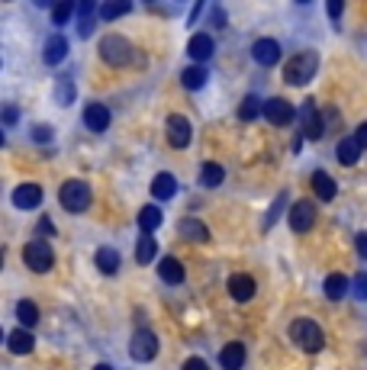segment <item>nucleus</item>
Segmentation results:
<instances>
[{
	"mask_svg": "<svg viewBox=\"0 0 367 370\" xmlns=\"http://www.w3.org/2000/svg\"><path fill=\"white\" fill-rule=\"evenodd\" d=\"M316 71H319V55L316 52H297L283 65V81L290 87H303V84H310L316 77Z\"/></svg>",
	"mask_w": 367,
	"mask_h": 370,
	"instance_id": "1",
	"label": "nucleus"
},
{
	"mask_svg": "<svg viewBox=\"0 0 367 370\" xmlns=\"http://www.w3.org/2000/svg\"><path fill=\"white\" fill-rule=\"evenodd\" d=\"M290 338L297 348H303L306 354H316L322 351V344H326V335H322V325L312 322V319H297L290 325Z\"/></svg>",
	"mask_w": 367,
	"mask_h": 370,
	"instance_id": "2",
	"label": "nucleus"
},
{
	"mask_svg": "<svg viewBox=\"0 0 367 370\" xmlns=\"http://www.w3.org/2000/svg\"><path fill=\"white\" fill-rule=\"evenodd\" d=\"M58 200H62V206H65L68 213H84L87 206H91V187H87V181H65L62 184V190H58Z\"/></svg>",
	"mask_w": 367,
	"mask_h": 370,
	"instance_id": "3",
	"label": "nucleus"
},
{
	"mask_svg": "<svg viewBox=\"0 0 367 370\" xmlns=\"http://www.w3.org/2000/svg\"><path fill=\"white\" fill-rule=\"evenodd\" d=\"M97 52H100V58H104L106 65H113V68H126L132 62V42L122 36H104Z\"/></svg>",
	"mask_w": 367,
	"mask_h": 370,
	"instance_id": "4",
	"label": "nucleus"
},
{
	"mask_svg": "<svg viewBox=\"0 0 367 370\" xmlns=\"http://www.w3.org/2000/svg\"><path fill=\"white\" fill-rule=\"evenodd\" d=\"M23 261H26L29 270H36V274H46V270H52V264H55V255H52V245L42 239L29 241L26 248H23Z\"/></svg>",
	"mask_w": 367,
	"mask_h": 370,
	"instance_id": "5",
	"label": "nucleus"
},
{
	"mask_svg": "<svg viewBox=\"0 0 367 370\" xmlns=\"http://www.w3.org/2000/svg\"><path fill=\"white\" fill-rule=\"evenodd\" d=\"M129 354H132V361H139V364L155 361V354H158V338H155V332L139 329V332L129 338Z\"/></svg>",
	"mask_w": 367,
	"mask_h": 370,
	"instance_id": "6",
	"label": "nucleus"
},
{
	"mask_svg": "<svg viewBox=\"0 0 367 370\" xmlns=\"http://www.w3.org/2000/svg\"><path fill=\"white\" fill-rule=\"evenodd\" d=\"M300 122H303V139H310V142L322 139V132H326V122H322V116H319V110H316V103H312V100H303V107H300Z\"/></svg>",
	"mask_w": 367,
	"mask_h": 370,
	"instance_id": "7",
	"label": "nucleus"
},
{
	"mask_svg": "<svg viewBox=\"0 0 367 370\" xmlns=\"http://www.w3.org/2000/svg\"><path fill=\"white\" fill-rule=\"evenodd\" d=\"M164 129H168V142H171L174 148H187L190 139H194L190 120H187V116H180V113H171L168 122H164Z\"/></svg>",
	"mask_w": 367,
	"mask_h": 370,
	"instance_id": "8",
	"label": "nucleus"
},
{
	"mask_svg": "<svg viewBox=\"0 0 367 370\" xmlns=\"http://www.w3.org/2000/svg\"><path fill=\"white\" fill-rule=\"evenodd\" d=\"M312 222H316V206H312L310 200H297V203L290 206V229L297 232V235H303V232L312 229Z\"/></svg>",
	"mask_w": 367,
	"mask_h": 370,
	"instance_id": "9",
	"label": "nucleus"
},
{
	"mask_svg": "<svg viewBox=\"0 0 367 370\" xmlns=\"http://www.w3.org/2000/svg\"><path fill=\"white\" fill-rule=\"evenodd\" d=\"M264 116H267L271 126H287V122H293L297 110H293V103H287L283 97H271V100H264Z\"/></svg>",
	"mask_w": 367,
	"mask_h": 370,
	"instance_id": "10",
	"label": "nucleus"
},
{
	"mask_svg": "<svg viewBox=\"0 0 367 370\" xmlns=\"http://www.w3.org/2000/svg\"><path fill=\"white\" fill-rule=\"evenodd\" d=\"M252 58L258 62V65L271 68V65H277V62H281V46H277L274 39H258V42L252 46Z\"/></svg>",
	"mask_w": 367,
	"mask_h": 370,
	"instance_id": "11",
	"label": "nucleus"
},
{
	"mask_svg": "<svg viewBox=\"0 0 367 370\" xmlns=\"http://www.w3.org/2000/svg\"><path fill=\"white\" fill-rule=\"evenodd\" d=\"M213 52H216V42H213V36H207V33H194L187 42V55L194 58V62H207V58H213Z\"/></svg>",
	"mask_w": 367,
	"mask_h": 370,
	"instance_id": "12",
	"label": "nucleus"
},
{
	"mask_svg": "<svg viewBox=\"0 0 367 370\" xmlns=\"http://www.w3.org/2000/svg\"><path fill=\"white\" fill-rule=\"evenodd\" d=\"M254 290H258V284H254L248 274H232V277H229V296H232L236 303H248L254 296Z\"/></svg>",
	"mask_w": 367,
	"mask_h": 370,
	"instance_id": "13",
	"label": "nucleus"
},
{
	"mask_svg": "<svg viewBox=\"0 0 367 370\" xmlns=\"http://www.w3.org/2000/svg\"><path fill=\"white\" fill-rule=\"evenodd\" d=\"M84 126L91 132L110 129V110H106L104 103H87V107H84Z\"/></svg>",
	"mask_w": 367,
	"mask_h": 370,
	"instance_id": "14",
	"label": "nucleus"
},
{
	"mask_svg": "<svg viewBox=\"0 0 367 370\" xmlns=\"http://www.w3.org/2000/svg\"><path fill=\"white\" fill-rule=\"evenodd\" d=\"M39 203H42V187L19 184L17 190H13V206H17V210H36Z\"/></svg>",
	"mask_w": 367,
	"mask_h": 370,
	"instance_id": "15",
	"label": "nucleus"
},
{
	"mask_svg": "<svg viewBox=\"0 0 367 370\" xmlns=\"http://www.w3.org/2000/svg\"><path fill=\"white\" fill-rule=\"evenodd\" d=\"M158 277L164 280V284H171V287H178V284H184V264H180L178 258H161L158 261Z\"/></svg>",
	"mask_w": 367,
	"mask_h": 370,
	"instance_id": "16",
	"label": "nucleus"
},
{
	"mask_svg": "<svg viewBox=\"0 0 367 370\" xmlns=\"http://www.w3.org/2000/svg\"><path fill=\"white\" fill-rule=\"evenodd\" d=\"M65 55H68V39L65 36H48V42H46V52H42V62L46 65H62L65 62Z\"/></svg>",
	"mask_w": 367,
	"mask_h": 370,
	"instance_id": "17",
	"label": "nucleus"
},
{
	"mask_svg": "<svg viewBox=\"0 0 367 370\" xmlns=\"http://www.w3.org/2000/svg\"><path fill=\"white\" fill-rule=\"evenodd\" d=\"M178 232H180V239L197 241V245L209 241V229H207V225H203L200 219H180V222H178Z\"/></svg>",
	"mask_w": 367,
	"mask_h": 370,
	"instance_id": "18",
	"label": "nucleus"
},
{
	"mask_svg": "<svg viewBox=\"0 0 367 370\" xmlns=\"http://www.w3.org/2000/svg\"><path fill=\"white\" fill-rule=\"evenodd\" d=\"M174 194H178V181H174V174H168V171L155 174V181H151V196H155V200H171Z\"/></svg>",
	"mask_w": 367,
	"mask_h": 370,
	"instance_id": "19",
	"label": "nucleus"
},
{
	"mask_svg": "<svg viewBox=\"0 0 367 370\" xmlns=\"http://www.w3.org/2000/svg\"><path fill=\"white\" fill-rule=\"evenodd\" d=\"M219 364H223V370H242L245 367V344H238V342L226 344V348L219 351Z\"/></svg>",
	"mask_w": 367,
	"mask_h": 370,
	"instance_id": "20",
	"label": "nucleus"
},
{
	"mask_svg": "<svg viewBox=\"0 0 367 370\" xmlns=\"http://www.w3.org/2000/svg\"><path fill=\"white\" fill-rule=\"evenodd\" d=\"M207 81H209L207 65H190L180 71V84H184L187 91H200V87H207Z\"/></svg>",
	"mask_w": 367,
	"mask_h": 370,
	"instance_id": "21",
	"label": "nucleus"
},
{
	"mask_svg": "<svg viewBox=\"0 0 367 370\" xmlns=\"http://www.w3.org/2000/svg\"><path fill=\"white\" fill-rule=\"evenodd\" d=\"M32 344H36V338L29 335V329H13V332L7 335V348L13 354H29Z\"/></svg>",
	"mask_w": 367,
	"mask_h": 370,
	"instance_id": "22",
	"label": "nucleus"
},
{
	"mask_svg": "<svg viewBox=\"0 0 367 370\" xmlns=\"http://www.w3.org/2000/svg\"><path fill=\"white\" fill-rule=\"evenodd\" d=\"M312 190H316V196H319L322 203H329V200H335V190H339V187H335V181H332L326 171H316V174H312Z\"/></svg>",
	"mask_w": 367,
	"mask_h": 370,
	"instance_id": "23",
	"label": "nucleus"
},
{
	"mask_svg": "<svg viewBox=\"0 0 367 370\" xmlns=\"http://www.w3.org/2000/svg\"><path fill=\"white\" fill-rule=\"evenodd\" d=\"M322 290H326V296H329V299H341V296L351 290V280L345 277V274H329Z\"/></svg>",
	"mask_w": 367,
	"mask_h": 370,
	"instance_id": "24",
	"label": "nucleus"
},
{
	"mask_svg": "<svg viewBox=\"0 0 367 370\" xmlns=\"http://www.w3.org/2000/svg\"><path fill=\"white\" fill-rule=\"evenodd\" d=\"M161 210L158 206H142V213H139V229H142V235H151V232L158 229L161 225Z\"/></svg>",
	"mask_w": 367,
	"mask_h": 370,
	"instance_id": "25",
	"label": "nucleus"
},
{
	"mask_svg": "<svg viewBox=\"0 0 367 370\" xmlns=\"http://www.w3.org/2000/svg\"><path fill=\"white\" fill-rule=\"evenodd\" d=\"M223 181H226V171H223L216 161H207V165L200 167V184H203V187H209V190H213V187H219Z\"/></svg>",
	"mask_w": 367,
	"mask_h": 370,
	"instance_id": "26",
	"label": "nucleus"
},
{
	"mask_svg": "<svg viewBox=\"0 0 367 370\" xmlns=\"http://www.w3.org/2000/svg\"><path fill=\"white\" fill-rule=\"evenodd\" d=\"M55 103L58 107H71V103H75V81H71V74H62V77H58Z\"/></svg>",
	"mask_w": 367,
	"mask_h": 370,
	"instance_id": "27",
	"label": "nucleus"
},
{
	"mask_svg": "<svg viewBox=\"0 0 367 370\" xmlns=\"http://www.w3.org/2000/svg\"><path fill=\"white\" fill-rule=\"evenodd\" d=\"M361 151H364V148H361L358 142H355V136H351V139H341V142H339V161H341V165H345V167L358 165Z\"/></svg>",
	"mask_w": 367,
	"mask_h": 370,
	"instance_id": "28",
	"label": "nucleus"
},
{
	"mask_svg": "<svg viewBox=\"0 0 367 370\" xmlns=\"http://www.w3.org/2000/svg\"><path fill=\"white\" fill-rule=\"evenodd\" d=\"M155 255H158V241H155V235H142L139 245H135V261H139V264H151Z\"/></svg>",
	"mask_w": 367,
	"mask_h": 370,
	"instance_id": "29",
	"label": "nucleus"
},
{
	"mask_svg": "<svg viewBox=\"0 0 367 370\" xmlns=\"http://www.w3.org/2000/svg\"><path fill=\"white\" fill-rule=\"evenodd\" d=\"M17 319H19V329H32L39 322V309L32 299H19L17 303Z\"/></svg>",
	"mask_w": 367,
	"mask_h": 370,
	"instance_id": "30",
	"label": "nucleus"
},
{
	"mask_svg": "<svg viewBox=\"0 0 367 370\" xmlns=\"http://www.w3.org/2000/svg\"><path fill=\"white\" fill-rule=\"evenodd\" d=\"M132 10V3L129 0H113V3H104V7L97 10V17L104 19V23H110V19H120V17H126Z\"/></svg>",
	"mask_w": 367,
	"mask_h": 370,
	"instance_id": "31",
	"label": "nucleus"
},
{
	"mask_svg": "<svg viewBox=\"0 0 367 370\" xmlns=\"http://www.w3.org/2000/svg\"><path fill=\"white\" fill-rule=\"evenodd\" d=\"M258 113H264V103L254 97V93H248L242 103H238V120L242 122H252V120H258Z\"/></svg>",
	"mask_w": 367,
	"mask_h": 370,
	"instance_id": "32",
	"label": "nucleus"
},
{
	"mask_svg": "<svg viewBox=\"0 0 367 370\" xmlns=\"http://www.w3.org/2000/svg\"><path fill=\"white\" fill-rule=\"evenodd\" d=\"M97 268L104 274H116L120 270V255L113 248H97Z\"/></svg>",
	"mask_w": 367,
	"mask_h": 370,
	"instance_id": "33",
	"label": "nucleus"
},
{
	"mask_svg": "<svg viewBox=\"0 0 367 370\" xmlns=\"http://www.w3.org/2000/svg\"><path fill=\"white\" fill-rule=\"evenodd\" d=\"M75 10H77V3H71V0L55 3V10H52V23H55V26H65L68 19L75 17Z\"/></svg>",
	"mask_w": 367,
	"mask_h": 370,
	"instance_id": "34",
	"label": "nucleus"
},
{
	"mask_svg": "<svg viewBox=\"0 0 367 370\" xmlns=\"http://www.w3.org/2000/svg\"><path fill=\"white\" fill-rule=\"evenodd\" d=\"M283 206H287V194H277V200H274L271 213H267V219H264V229H271L274 222H277V216L283 213Z\"/></svg>",
	"mask_w": 367,
	"mask_h": 370,
	"instance_id": "35",
	"label": "nucleus"
},
{
	"mask_svg": "<svg viewBox=\"0 0 367 370\" xmlns=\"http://www.w3.org/2000/svg\"><path fill=\"white\" fill-rule=\"evenodd\" d=\"M32 139H36L39 145H46V142H52V126H46V122H39V126H32Z\"/></svg>",
	"mask_w": 367,
	"mask_h": 370,
	"instance_id": "36",
	"label": "nucleus"
},
{
	"mask_svg": "<svg viewBox=\"0 0 367 370\" xmlns=\"http://www.w3.org/2000/svg\"><path fill=\"white\" fill-rule=\"evenodd\" d=\"M351 290H355L358 299H367V274H358V277L351 280Z\"/></svg>",
	"mask_w": 367,
	"mask_h": 370,
	"instance_id": "37",
	"label": "nucleus"
},
{
	"mask_svg": "<svg viewBox=\"0 0 367 370\" xmlns=\"http://www.w3.org/2000/svg\"><path fill=\"white\" fill-rule=\"evenodd\" d=\"M36 232L42 235V239H46V235H55V222L48 219V216H42V219L36 222Z\"/></svg>",
	"mask_w": 367,
	"mask_h": 370,
	"instance_id": "38",
	"label": "nucleus"
},
{
	"mask_svg": "<svg viewBox=\"0 0 367 370\" xmlns=\"http://www.w3.org/2000/svg\"><path fill=\"white\" fill-rule=\"evenodd\" d=\"M355 248H358V255L367 261V232H358V239H355Z\"/></svg>",
	"mask_w": 367,
	"mask_h": 370,
	"instance_id": "39",
	"label": "nucleus"
},
{
	"mask_svg": "<svg viewBox=\"0 0 367 370\" xmlns=\"http://www.w3.org/2000/svg\"><path fill=\"white\" fill-rule=\"evenodd\" d=\"M184 370H207V361H203V358H187Z\"/></svg>",
	"mask_w": 367,
	"mask_h": 370,
	"instance_id": "40",
	"label": "nucleus"
},
{
	"mask_svg": "<svg viewBox=\"0 0 367 370\" xmlns=\"http://www.w3.org/2000/svg\"><path fill=\"white\" fill-rule=\"evenodd\" d=\"M326 10H329V17H332V19H339V17H341V10H345V3H341V0H329V7H326Z\"/></svg>",
	"mask_w": 367,
	"mask_h": 370,
	"instance_id": "41",
	"label": "nucleus"
},
{
	"mask_svg": "<svg viewBox=\"0 0 367 370\" xmlns=\"http://www.w3.org/2000/svg\"><path fill=\"white\" fill-rule=\"evenodd\" d=\"M355 142H358L361 148H367V122H361L358 132H355Z\"/></svg>",
	"mask_w": 367,
	"mask_h": 370,
	"instance_id": "42",
	"label": "nucleus"
},
{
	"mask_svg": "<svg viewBox=\"0 0 367 370\" xmlns=\"http://www.w3.org/2000/svg\"><path fill=\"white\" fill-rule=\"evenodd\" d=\"M17 120H19V110H17V107H7V110H3V122H7V126H13Z\"/></svg>",
	"mask_w": 367,
	"mask_h": 370,
	"instance_id": "43",
	"label": "nucleus"
},
{
	"mask_svg": "<svg viewBox=\"0 0 367 370\" xmlns=\"http://www.w3.org/2000/svg\"><path fill=\"white\" fill-rule=\"evenodd\" d=\"M200 13H203V3H197V7L190 10V23H197V17H200Z\"/></svg>",
	"mask_w": 367,
	"mask_h": 370,
	"instance_id": "44",
	"label": "nucleus"
},
{
	"mask_svg": "<svg viewBox=\"0 0 367 370\" xmlns=\"http://www.w3.org/2000/svg\"><path fill=\"white\" fill-rule=\"evenodd\" d=\"M94 370H113V367H110V364H97Z\"/></svg>",
	"mask_w": 367,
	"mask_h": 370,
	"instance_id": "45",
	"label": "nucleus"
}]
</instances>
